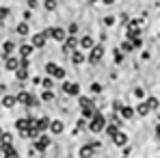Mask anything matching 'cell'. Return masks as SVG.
Listing matches in <instances>:
<instances>
[{"mask_svg": "<svg viewBox=\"0 0 160 158\" xmlns=\"http://www.w3.org/2000/svg\"><path fill=\"white\" fill-rule=\"evenodd\" d=\"M106 128V119H104V115L102 113H95L91 119H89V130L91 132H102Z\"/></svg>", "mask_w": 160, "mask_h": 158, "instance_id": "cell-1", "label": "cell"}, {"mask_svg": "<svg viewBox=\"0 0 160 158\" xmlns=\"http://www.w3.org/2000/svg\"><path fill=\"white\" fill-rule=\"evenodd\" d=\"M43 35H46L48 39H54V41H61V43H63V39L67 37V30L61 28V26H52V28H46Z\"/></svg>", "mask_w": 160, "mask_h": 158, "instance_id": "cell-2", "label": "cell"}, {"mask_svg": "<svg viewBox=\"0 0 160 158\" xmlns=\"http://www.w3.org/2000/svg\"><path fill=\"white\" fill-rule=\"evenodd\" d=\"M15 100H18V104H24V106H37V98L32 95V93H28V91H20L18 95H15Z\"/></svg>", "mask_w": 160, "mask_h": 158, "instance_id": "cell-3", "label": "cell"}, {"mask_svg": "<svg viewBox=\"0 0 160 158\" xmlns=\"http://www.w3.org/2000/svg\"><path fill=\"white\" fill-rule=\"evenodd\" d=\"M46 74H48V76H52V78L63 80L67 72H65V69H63L61 65H54V63H48V65H46Z\"/></svg>", "mask_w": 160, "mask_h": 158, "instance_id": "cell-4", "label": "cell"}, {"mask_svg": "<svg viewBox=\"0 0 160 158\" xmlns=\"http://www.w3.org/2000/svg\"><path fill=\"white\" fill-rule=\"evenodd\" d=\"M76 48H78V37H76V35H67V37L63 39V52L69 54V52H74Z\"/></svg>", "mask_w": 160, "mask_h": 158, "instance_id": "cell-5", "label": "cell"}, {"mask_svg": "<svg viewBox=\"0 0 160 158\" xmlns=\"http://www.w3.org/2000/svg\"><path fill=\"white\" fill-rule=\"evenodd\" d=\"M102 56H104V46L95 43V46L89 50V63H100V61H102Z\"/></svg>", "mask_w": 160, "mask_h": 158, "instance_id": "cell-6", "label": "cell"}, {"mask_svg": "<svg viewBox=\"0 0 160 158\" xmlns=\"http://www.w3.org/2000/svg\"><path fill=\"white\" fill-rule=\"evenodd\" d=\"M50 145H52V139H50V136H46V134H39V136L35 139V147H37L39 152H46Z\"/></svg>", "mask_w": 160, "mask_h": 158, "instance_id": "cell-7", "label": "cell"}, {"mask_svg": "<svg viewBox=\"0 0 160 158\" xmlns=\"http://www.w3.org/2000/svg\"><path fill=\"white\" fill-rule=\"evenodd\" d=\"M46 41H48V37H46L43 33H35V35H30V46H32L35 50H37V48H43Z\"/></svg>", "mask_w": 160, "mask_h": 158, "instance_id": "cell-8", "label": "cell"}, {"mask_svg": "<svg viewBox=\"0 0 160 158\" xmlns=\"http://www.w3.org/2000/svg\"><path fill=\"white\" fill-rule=\"evenodd\" d=\"M18 67H20V59H18V56H13V54H11V56H7V59H4V69L15 72Z\"/></svg>", "mask_w": 160, "mask_h": 158, "instance_id": "cell-9", "label": "cell"}, {"mask_svg": "<svg viewBox=\"0 0 160 158\" xmlns=\"http://www.w3.org/2000/svg\"><path fill=\"white\" fill-rule=\"evenodd\" d=\"M63 91L67 95H80V84L78 82H65L63 84Z\"/></svg>", "mask_w": 160, "mask_h": 158, "instance_id": "cell-10", "label": "cell"}, {"mask_svg": "<svg viewBox=\"0 0 160 158\" xmlns=\"http://www.w3.org/2000/svg\"><path fill=\"white\" fill-rule=\"evenodd\" d=\"M78 46L82 48V50H91V48L95 46V41H93L91 35H84V37H80V39H78Z\"/></svg>", "mask_w": 160, "mask_h": 158, "instance_id": "cell-11", "label": "cell"}, {"mask_svg": "<svg viewBox=\"0 0 160 158\" xmlns=\"http://www.w3.org/2000/svg\"><path fill=\"white\" fill-rule=\"evenodd\" d=\"M30 124H32V119H28V117H22V119H18V121H15V128L22 132V134H26V130L30 128Z\"/></svg>", "mask_w": 160, "mask_h": 158, "instance_id": "cell-12", "label": "cell"}, {"mask_svg": "<svg viewBox=\"0 0 160 158\" xmlns=\"http://www.w3.org/2000/svg\"><path fill=\"white\" fill-rule=\"evenodd\" d=\"M13 50H15V41H11V39H9V41H4V43H2V56H4V59H7V56H11V54H13Z\"/></svg>", "mask_w": 160, "mask_h": 158, "instance_id": "cell-13", "label": "cell"}, {"mask_svg": "<svg viewBox=\"0 0 160 158\" xmlns=\"http://www.w3.org/2000/svg\"><path fill=\"white\" fill-rule=\"evenodd\" d=\"M48 128H50V132H52V134H61V132L65 130L63 121H58V119H54V121H50V126H48Z\"/></svg>", "mask_w": 160, "mask_h": 158, "instance_id": "cell-14", "label": "cell"}, {"mask_svg": "<svg viewBox=\"0 0 160 158\" xmlns=\"http://www.w3.org/2000/svg\"><path fill=\"white\" fill-rule=\"evenodd\" d=\"M69 54H72V63H74V65H82V63L87 61V56L82 52H78V50H74V52H69Z\"/></svg>", "mask_w": 160, "mask_h": 158, "instance_id": "cell-15", "label": "cell"}, {"mask_svg": "<svg viewBox=\"0 0 160 158\" xmlns=\"http://www.w3.org/2000/svg\"><path fill=\"white\" fill-rule=\"evenodd\" d=\"M32 52H35V48H32L30 43H22V46H20V56H22V59H28Z\"/></svg>", "mask_w": 160, "mask_h": 158, "instance_id": "cell-16", "label": "cell"}, {"mask_svg": "<svg viewBox=\"0 0 160 158\" xmlns=\"http://www.w3.org/2000/svg\"><path fill=\"white\" fill-rule=\"evenodd\" d=\"M0 104L4 106V108H13V106L18 104V100H15V95H4V98L0 100Z\"/></svg>", "mask_w": 160, "mask_h": 158, "instance_id": "cell-17", "label": "cell"}, {"mask_svg": "<svg viewBox=\"0 0 160 158\" xmlns=\"http://www.w3.org/2000/svg\"><path fill=\"white\" fill-rule=\"evenodd\" d=\"M93 154H95V150H93L91 145H82V147H80V152H78L80 158H91Z\"/></svg>", "mask_w": 160, "mask_h": 158, "instance_id": "cell-18", "label": "cell"}, {"mask_svg": "<svg viewBox=\"0 0 160 158\" xmlns=\"http://www.w3.org/2000/svg\"><path fill=\"white\" fill-rule=\"evenodd\" d=\"M15 30H18V35H20V37H26V35H30V26H28V22H20Z\"/></svg>", "mask_w": 160, "mask_h": 158, "instance_id": "cell-19", "label": "cell"}, {"mask_svg": "<svg viewBox=\"0 0 160 158\" xmlns=\"http://www.w3.org/2000/svg\"><path fill=\"white\" fill-rule=\"evenodd\" d=\"M2 156L4 158H20V154L15 152L13 145H9V147H2Z\"/></svg>", "mask_w": 160, "mask_h": 158, "instance_id": "cell-20", "label": "cell"}, {"mask_svg": "<svg viewBox=\"0 0 160 158\" xmlns=\"http://www.w3.org/2000/svg\"><path fill=\"white\" fill-rule=\"evenodd\" d=\"M112 141H115V145H126V143H128V136H126V132L117 130V134L112 136Z\"/></svg>", "mask_w": 160, "mask_h": 158, "instance_id": "cell-21", "label": "cell"}, {"mask_svg": "<svg viewBox=\"0 0 160 158\" xmlns=\"http://www.w3.org/2000/svg\"><path fill=\"white\" fill-rule=\"evenodd\" d=\"M35 124H37V130L43 132V130H48V126H50V119H48V117H41V119H35Z\"/></svg>", "mask_w": 160, "mask_h": 158, "instance_id": "cell-22", "label": "cell"}, {"mask_svg": "<svg viewBox=\"0 0 160 158\" xmlns=\"http://www.w3.org/2000/svg\"><path fill=\"white\" fill-rule=\"evenodd\" d=\"M15 78L20 80V82L28 80V69H26V67H18V69H15Z\"/></svg>", "mask_w": 160, "mask_h": 158, "instance_id": "cell-23", "label": "cell"}, {"mask_svg": "<svg viewBox=\"0 0 160 158\" xmlns=\"http://www.w3.org/2000/svg\"><path fill=\"white\" fill-rule=\"evenodd\" d=\"M0 136H2V141H0V150H2V147H9V145L13 143V136H11L9 132H4V134H0Z\"/></svg>", "mask_w": 160, "mask_h": 158, "instance_id": "cell-24", "label": "cell"}, {"mask_svg": "<svg viewBox=\"0 0 160 158\" xmlns=\"http://www.w3.org/2000/svg\"><path fill=\"white\" fill-rule=\"evenodd\" d=\"M78 104H80V108H87V106H93V102L87 95H78Z\"/></svg>", "mask_w": 160, "mask_h": 158, "instance_id": "cell-25", "label": "cell"}, {"mask_svg": "<svg viewBox=\"0 0 160 158\" xmlns=\"http://www.w3.org/2000/svg\"><path fill=\"white\" fill-rule=\"evenodd\" d=\"M95 115V108L93 106H87V108H82V119H91Z\"/></svg>", "mask_w": 160, "mask_h": 158, "instance_id": "cell-26", "label": "cell"}, {"mask_svg": "<svg viewBox=\"0 0 160 158\" xmlns=\"http://www.w3.org/2000/svg\"><path fill=\"white\" fill-rule=\"evenodd\" d=\"M119 113H121L126 119H130V117L134 115V108H130V106H121V108H119Z\"/></svg>", "mask_w": 160, "mask_h": 158, "instance_id": "cell-27", "label": "cell"}, {"mask_svg": "<svg viewBox=\"0 0 160 158\" xmlns=\"http://www.w3.org/2000/svg\"><path fill=\"white\" fill-rule=\"evenodd\" d=\"M39 84H41L43 89H52V87H54V78H52V76H48V78H43V80H41Z\"/></svg>", "mask_w": 160, "mask_h": 158, "instance_id": "cell-28", "label": "cell"}, {"mask_svg": "<svg viewBox=\"0 0 160 158\" xmlns=\"http://www.w3.org/2000/svg\"><path fill=\"white\" fill-rule=\"evenodd\" d=\"M136 113H138V115L143 117V115H147V113H149V106L145 104V102H141V104L136 106Z\"/></svg>", "mask_w": 160, "mask_h": 158, "instance_id": "cell-29", "label": "cell"}, {"mask_svg": "<svg viewBox=\"0 0 160 158\" xmlns=\"http://www.w3.org/2000/svg\"><path fill=\"white\" fill-rule=\"evenodd\" d=\"M9 15H11V9L9 7H0V22H4Z\"/></svg>", "mask_w": 160, "mask_h": 158, "instance_id": "cell-30", "label": "cell"}, {"mask_svg": "<svg viewBox=\"0 0 160 158\" xmlns=\"http://www.w3.org/2000/svg\"><path fill=\"white\" fill-rule=\"evenodd\" d=\"M41 100H46V102H52V100H54V93H52V89H46V91L41 93Z\"/></svg>", "mask_w": 160, "mask_h": 158, "instance_id": "cell-31", "label": "cell"}, {"mask_svg": "<svg viewBox=\"0 0 160 158\" xmlns=\"http://www.w3.org/2000/svg\"><path fill=\"white\" fill-rule=\"evenodd\" d=\"M43 7H46V11H54L56 9V0H43Z\"/></svg>", "mask_w": 160, "mask_h": 158, "instance_id": "cell-32", "label": "cell"}, {"mask_svg": "<svg viewBox=\"0 0 160 158\" xmlns=\"http://www.w3.org/2000/svg\"><path fill=\"white\" fill-rule=\"evenodd\" d=\"M106 134H108V136H115V134H117V124H110V126H106Z\"/></svg>", "mask_w": 160, "mask_h": 158, "instance_id": "cell-33", "label": "cell"}, {"mask_svg": "<svg viewBox=\"0 0 160 158\" xmlns=\"http://www.w3.org/2000/svg\"><path fill=\"white\" fill-rule=\"evenodd\" d=\"M145 104L149 106V110H154V108H158V100H156V98H149Z\"/></svg>", "mask_w": 160, "mask_h": 158, "instance_id": "cell-34", "label": "cell"}, {"mask_svg": "<svg viewBox=\"0 0 160 158\" xmlns=\"http://www.w3.org/2000/svg\"><path fill=\"white\" fill-rule=\"evenodd\" d=\"M76 33H78V24H74V22H72L69 28H67V35H76Z\"/></svg>", "mask_w": 160, "mask_h": 158, "instance_id": "cell-35", "label": "cell"}, {"mask_svg": "<svg viewBox=\"0 0 160 158\" xmlns=\"http://www.w3.org/2000/svg\"><path fill=\"white\" fill-rule=\"evenodd\" d=\"M115 24V15H106L104 18V26H112Z\"/></svg>", "mask_w": 160, "mask_h": 158, "instance_id": "cell-36", "label": "cell"}, {"mask_svg": "<svg viewBox=\"0 0 160 158\" xmlns=\"http://www.w3.org/2000/svg\"><path fill=\"white\" fill-rule=\"evenodd\" d=\"M132 48H134V46L130 43V41H123V43H121V50H123V52H130Z\"/></svg>", "mask_w": 160, "mask_h": 158, "instance_id": "cell-37", "label": "cell"}, {"mask_svg": "<svg viewBox=\"0 0 160 158\" xmlns=\"http://www.w3.org/2000/svg\"><path fill=\"white\" fill-rule=\"evenodd\" d=\"M91 91H93V93H100V91H102V84H100V82H93V84H91Z\"/></svg>", "mask_w": 160, "mask_h": 158, "instance_id": "cell-38", "label": "cell"}, {"mask_svg": "<svg viewBox=\"0 0 160 158\" xmlns=\"http://www.w3.org/2000/svg\"><path fill=\"white\" fill-rule=\"evenodd\" d=\"M123 61V54H121V50H115V63H121Z\"/></svg>", "mask_w": 160, "mask_h": 158, "instance_id": "cell-39", "label": "cell"}, {"mask_svg": "<svg viewBox=\"0 0 160 158\" xmlns=\"http://www.w3.org/2000/svg\"><path fill=\"white\" fill-rule=\"evenodd\" d=\"M39 7V0H28V9H37Z\"/></svg>", "mask_w": 160, "mask_h": 158, "instance_id": "cell-40", "label": "cell"}, {"mask_svg": "<svg viewBox=\"0 0 160 158\" xmlns=\"http://www.w3.org/2000/svg\"><path fill=\"white\" fill-rule=\"evenodd\" d=\"M134 95L136 98H143V89H134Z\"/></svg>", "mask_w": 160, "mask_h": 158, "instance_id": "cell-41", "label": "cell"}, {"mask_svg": "<svg viewBox=\"0 0 160 158\" xmlns=\"http://www.w3.org/2000/svg\"><path fill=\"white\" fill-rule=\"evenodd\" d=\"M91 147H93V150H95V152H98V150H100V147H102V145H100V143H98V141H93V143H91Z\"/></svg>", "mask_w": 160, "mask_h": 158, "instance_id": "cell-42", "label": "cell"}, {"mask_svg": "<svg viewBox=\"0 0 160 158\" xmlns=\"http://www.w3.org/2000/svg\"><path fill=\"white\" fill-rule=\"evenodd\" d=\"M156 136H158V139H160V124H158V126H156Z\"/></svg>", "mask_w": 160, "mask_h": 158, "instance_id": "cell-43", "label": "cell"}, {"mask_svg": "<svg viewBox=\"0 0 160 158\" xmlns=\"http://www.w3.org/2000/svg\"><path fill=\"white\" fill-rule=\"evenodd\" d=\"M102 2H104V4H112L115 0H102Z\"/></svg>", "mask_w": 160, "mask_h": 158, "instance_id": "cell-44", "label": "cell"}, {"mask_svg": "<svg viewBox=\"0 0 160 158\" xmlns=\"http://www.w3.org/2000/svg\"><path fill=\"white\" fill-rule=\"evenodd\" d=\"M89 2H91V4H93V2H98V0H89Z\"/></svg>", "mask_w": 160, "mask_h": 158, "instance_id": "cell-45", "label": "cell"}, {"mask_svg": "<svg viewBox=\"0 0 160 158\" xmlns=\"http://www.w3.org/2000/svg\"><path fill=\"white\" fill-rule=\"evenodd\" d=\"M0 134H2V128H0Z\"/></svg>", "mask_w": 160, "mask_h": 158, "instance_id": "cell-46", "label": "cell"}]
</instances>
